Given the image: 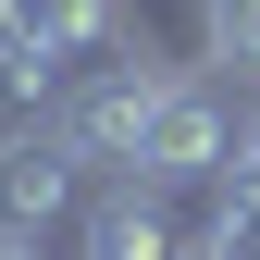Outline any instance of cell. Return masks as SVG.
I'll return each mask as SVG.
<instances>
[{
    "instance_id": "3",
    "label": "cell",
    "mask_w": 260,
    "mask_h": 260,
    "mask_svg": "<svg viewBox=\"0 0 260 260\" xmlns=\"http://www.w3.org/2000/svg\"><path fill=\"white\" fill-rule=\"evenodd\" d=\"M149 87H161V62H149V50H100V62L75 75V100H62V137L87 149V174H137Z\"/></svg>"
},
{
    "instance_id": "5",
    "label": "cell",
    "mask_w": 260,
    "mask_h": 260,
    "mask_svg": "<svg viewBox=\"0 0 260 260\" xmlns=\"http://www.w3.org/2000/svg\"><path fill=\"white\" fill-rule=\"evenodd\" d=\"M0 260H50V248H38V236H0Z\"/></svg>"
},
{
    "instance_id": "4",
    "label": "cell",
    "mask_w": 260,
    "mask_h": 260,
    "mask_svg": "<svg viewBox=\"0 0 260 260\" xmlns=\"http://www.w3.org/2000/svg\"><path fill=\"white\" fill-rule=\"evenodd\" d=\"M62 100H75V50L0 25V124H62Z\"/></svg>"
},
{
    "instance_id": "1",
    "label": "cell",
    "mask_w": 260,
    "mask_h": 260,
    "mask_svg": "<svg viewBox=\"0 0 260 260\" xmlns=\"http://www.w3.org/2000/svg\"><path fill=\"white\" fill-rule=\"evenodd\" d=\"M236 124H248V100L211 75V62H199V75H174V62H161V87H149V137H137V174L186 199V186H211L223 161H236Z\"/></svg>"
},
{
    "instance_id": "2",
    "label": "cell",
    "mask_w": 260,
    "mask_h": 260,
    "mask_svg": "<svg viewBox=\"0 0 260 260\" xmlns=\"http://www.w3.org/2000/svg\"><path fill=\"white\" fill-rule=\"evenodd\" d=\"M87 186H100V174H87V149L75 137H62V124H0V236H62V223H75L87 211Z\"/></svg>"
}]
</instances>
